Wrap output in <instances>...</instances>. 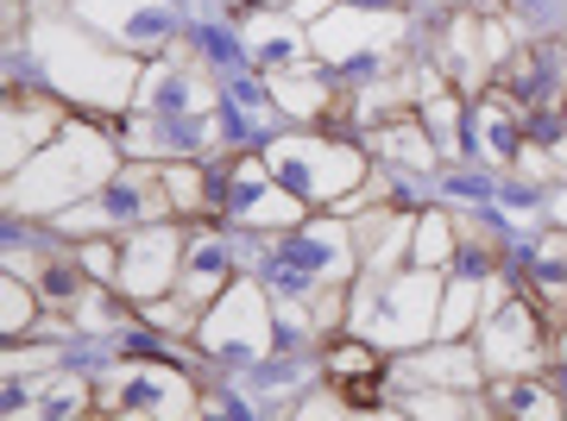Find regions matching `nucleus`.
I'll use <instances>...</instances> for the list:
<instances>
[{
    "label": "nucleus",
    "mask_w": 567,
    "mask_h": 421,
    "mask_svg": "<svg viewBox=\"0 0 567 421\" xmlns=\"http://www.w3.org/2000/svg\"><path fill=\"white\" fill-rule=\"evenodd\" d=\"M404 378L410 383H454V390H480L486 378V359H480V346H416L404 359Z\"/></svg>",
    "instance_id": "nucleus-19"
},
{
    "label": "nucleus",
    "mask_w": 567,
    "mask_h": 421,
    "mask_svg": "<svg viewBox=\"0 0 567 421\" xmlns=\"http://www.w3.org/2000/svg\"><path fill=\"white\" fill-rule=\"evenodd\" d=\"M227 208L240 214L246 227H297L303 221V196H290L278 177H271V164L259 158H234V170H227Z\"/></svg>",
    "instance_id": "nucleus-12"
},
{
    "label": "nucleus",
    "mask_w": 567,
    "mask_h": 421,
    "mask_svg": "<svg viewBox=\"0 0 567 421\" xmlns=\"http://www.w3.org/2000/svg\"><path fill=\"white\" fill-rule=\"evenodd\" d=\"M480 315H486V283H480V277L442 283V315H435V334H442V340H461Z\"/></svg>",
    "instance_id": "nucleus-24"
},
{
    "label": "nucleus",
    "mask_w": 567,
    "mask_h": 421,
    "mask_svg": "<svg viewBox=\"0 0 567 421\" xmlns=\"http://www.w3.org/2000/svg\"><path fill=\"white\" fill-rule=\"evenodd\" d=\"M435 315H442V271H423V264H404V271H360V290H353V327L379 346H416L435 334Z\"/></svg>",
    "instance_id": "nucleus-3"
},
{
    "label": "nucleus",
    "mask_w": 567,
    "mask_h": 421,
    "mask_svg": "<svg viewBox=\"0 0 567 421\" xmlns=\"http://www.w3.org/2000/svg\"><path fill=\"white\" fill-rule=\"evenodd\" d=\"M265 164H271V177L290 196L316 201V208H341L372 177L365 151L360 145H341V139H271L265 145Z\"/></svg>",
    "instance_id": "nucleus-5"
},
{
    "label": "nucleus",
    "mask_w": 567,
    "mask_h": 421,
    "mask_svg": "<svg viewBox=\"0 0 567 421\" xmlns=\"http://www.w3.org/2000/svg\"><path fill=\"white\" fill-rule=\"evenodd\" d=\"M246 44H252V57H259L271 76H278V70H303V57L316 51L297 13H252V25H246Z\"/></svg>",
    "instance_id": "nucleus-18"
},
{
    "label": "nucleus",
    "mask_w": 567,
    "mask_h": 421,
    "mask_svg": "<svg viewBox=\"0 0 567 421\" xmlns=\"http://www.w3.org/2000/svg\"><path fill=\"white\" fill-rule=\"evenodd\" d=\"M70 315H76V327H114V322H121V308H114V296H107L102 283H89Z\"/></svg>",
    "instance_id": "nucleus-32"
},
{
    "label": "nucleus",
    "mask_w": 567,
    "mask_h": 421,
    "mask_svg": "<svg viewBox=\"0 0 567 421\" xmlns=\"http://www.w3.org/2000/svg\"><path fill=\"white\" fill-rule=\"evenodd\" d=\"M164 189L177 201V214H208V208H215V182H208V170H196V164H164Z\"/></svg>",
    "instance_id": "nucleus-26"
},
{
    "label": "nucleus",
    "mask_w": 567,
    "mask_h": 421,
    "mask_svg": "<svg viewBox=\"0 0 567 421\" xmlns=\"http://www.w3.org/2000/svg\"><path fill=\"white\" fill-rule=\"evenodd\" d=\"M133 101H140V107H152V114H164V120H196V114H208V107H215V88H208V76L177 51L171 63L145 70L140 95H133Z\"/></svg>",
    "instance_id": "nucleus-15"
},
{
    "label": "nucleus",
    "mask_w": 567,
    "mask_h": 421,
    "mask_svg": "<svg viewBox=\"0 0 567 421\" xmlns=\"http://www.w3.org/2000/svg\"><path fill=\"white\" fill-rule=\"evenodd\" d=\"M76 20L107 32L126 51H164L171 44V7L164 0H76Z\"/></svg>",
    "instance_id": "nucleus-14"
},
{
    "label": "nucleus",
    "mask_w": 567,
    "mask_h": 421,
    "mask_svg": "<svg viewBox=\"0 0 567 421\" xmlns=\"http://www.w3.org/2000/svg\"><path fill=\"white\" fill-rule=\"evenodd\" d=\"M271 340H278V308L252 277H234L196 322V346L208 359H265Z\"/></svg>",
    "instance_id": "nucleus-7"
},
{
    "label": "nucleus",
    "mask_w": 567,
    "mask_h": 421,
    "mask_svg": "<svg viewBox=\"0 0 567 421\" xmlns=\"http://www.w3.org/2000/svg\"><path fill=\"white\" fill-rule=\"evenodd\" d=\"M39 57H44V76L63 101H82L95 114H121L126 101L140 95V70L126 51H107L82 32V20H51L39 25Z\"/></svg>",
    "instance_id": "nucleus-2"
},
{
    "label": "nucleus",
    "mask_w": 567,
    "mask_h": 421,
    "mask_svg": "<svg viewBox=\"0 0 567 421\" xmlns=\"http://www.w3.org/2000/svg\"><path fill=\"white\" fill-rule=\"evenodd\" d=\"M265 271L278 283V296L341 290V283H353V271H360L353 227H341V214H328V221H297L271 252H265Z\"/></svg>",
    "instance_id": "nucleus-4"
},
{
    "label": "nucleus",
    "mask_w": 567,
    "mask_h": 421,
    "mask_svg": "<svg viewBox=\"0 0 567 421\" xmlns=\"http://www.w3.org/2000/svg\"><path fill=\"white\" fill-rule=\"evenodd\" d=\"M95 409L102 415H196L203 402H196L189 378L171 365H126L121 378H107L95 390Z\"/></svg>",
    "instance_id": "nucleus-11"
},
{
    "label": "nucleus",
    "mask_w": 567,
    "mask_h": 421,
    "mask_svg": "<svg viewBox=\"0 0 567 421\" xmlns=\"http://www.w3.org/2000/svg\"><path fill=\"white\" fill-rule=\"evenodd\" d=\"M492 415H524V421H561L567 397L561 383L536 378V371H511V378L492 383Z\"/></svg>",
    "instance_id": "nucleus-20"
},
{
    "label": "nucleus",
    "mask_w": 567,
    "mask_h": 421,
    "mask_svg": "<svg viewBox=\"0 0 567 421\" xmlns=\"http://www.w3.org/2000/svg\"><path fill=\"white\" fill-rule=\"evenodd\" d=\"M271 7H284V0H271Z\"/></svg>",
    "instance_id": "nucleus-36"
},
{
    "label": "nucleus",
    "mask_w": 567,
    "mask_h": 421,
    "mask_svg": "<svg viewBox=\"0 0 567 421\" xmlns=\"http://www.w3.org/2000/svg\"><path fill=\"white\" fill-rule=\"evenodd\" d=\"M398 39H404V25H398V13H385V7H328L322 20H316V32H309L316 57L334 63V70L385 57Z\"/></svg>",
    "instance_id": "nucleus-10"
},
{
    "label": "nucleus",
    "mask_w": 567,
    "mask_h": 421,
    "mask_svg": "<svg viewBox=\"0 0 567 421\" xmlns=\"http://www.w3.org/2000/svg\"><path fill=\"white\" fill-rule=\"evenodd\" d=\"M328 7H334V0H290V13H297V20H322Z\"/></svg>",
    "instance_id": "nucleus-34"
},
{
    "label": "nucleus",
    "mask_w": 567,
    "mask_h": 421,
    "mask_svg": "<svg viewBox=\"0 0 567 421\" xmlns=\"http://www.w3.org/2000/svg\"><path fill=\"white\" fill-rule=\"evenodd\" d=\"M461 252V233H454V221H447L442 208H429V214H416V240H410V264H423V271H442L447 259Z\"/></svg>",
    "instance_id": "nucleus-25"
},
{
    "label": "nucleus",
    "mask_w": 567,
    "mask_h": 421,
    "mask_svg": "<svg viewBox=\"0 0 567 421\" xmlns=\"http://www.w3.org/2000/svg\"><path fill=\"white\" fill-rule=\"evenodd\" d=\"M555 221L567 227V189H561V196H555Z\"/></svg>",
    "instance_id": "nucleus-35"
},
{
    "label": "nucleus",
    "mask_w": 567,
    "mask_h": 421,
    "mask_svg": "<svg viewBox=\"0 0 567 421\" xmlns=\"http://www.w3.org/2000/svg\"><path fill=\"white\" fill-rule=\"evenodd\" d=\"M372 145H379V158L404 164V170H435V158H442V145H435L429 120H416V114H404V120H379L372 126Z\"/></svg>",
    "instance_id": "nucleus-23"
},
{
    "label": "nucleus",
    "mask_w": 567,
    "mask_h": 421,
    "mask_svg": "<svg viewBox=\"0 0 567 421\" xmlns=\"http://www.w3.org/2000/svg\"><path fill=\"white\" fill-rule=\"evenodd\" d=\"M423 120H429V133H435V145L454 158V151H461V107H454L447 88H429L423 95Z\"/></svg>",
    "instance_id": "nucleus-28"
},
{
    "label": "nucleus",
    "mask_w": 567,
    "mask_h": 421,
    "mask_svg": "<svg viewBox=\"0 0 567 421\" xmlns=\"http://www.w3.org/2000/svg\"><path fill=\"white\" fill-rule=\"evenodd\" d=\"M555 383H561V397H567V327H555Z\"/></svg>",
    "instance_id": "nucleus-33"
},
{
    "label": "nucleus",
    "mask_w": 567,
    "mask_h": 421,
    "mask_svg": "<svg viewBox=\"0 0 567 421\" xmlns=\"http://www.w3.org/2000/svg\"><path fill=\"white\" fill-rule=\"evenodd\" d=\"M473 145H480L498 170H505V164H517V151L529 145V114H524V101L511 95L505 82H498V88H486V95H480V107H473Z\"/></svg>",
    "instance_id": "nucleus-16"
},
{
    "label": "nucleus",
    "mask_w": 567,
    "mask_h": 421,
    "mask_svg": "<svg viewBox=\"0 0 567 421\" xmlns=\"http://www.w3.org/2000/svg\"><path fill=\"white\" fill-rule=\"evenodd\" d=\"M548 327L543 308L524 296H511L505 283H486V315H480V359H486L492 378H511V371H543L548 365Z\"/></svg>",
    "instance_id": "nucleus-8"
},
{
    "label": "nucleus",
    "mask_w": 567,
    "mask_h": 421,
    "mask_svg": "<svg viewBox=\"0 0 567 421\" xmlns=\"http://www.w3.org/2000/svg\"><path fill=\"white\" fill-rule=\"evenodd\" d=\"M0 296H7V302H0V334H7V340H20L25 327L39 322L44 296H39L25 277H13V271H7V283H0Z\"/></svg>",
    "instance_id": "nucleus-27"
},
{
    "label": "nucleus",
    "mask_w": 567,
    "mask_h": 421,
    "mask_svg": "<svg viewBox=\"0 0 567 421\" xmlns=\"http://www.w3.org/2000/svg\"><path fill=\"white\" fill-rule=\"evenodd\" d=\"M442 70L461 82V88H480V82H486L492 57H486V20H480V13H454V20H447Z\"/></svg>",
    "instance_id": "nucleus-22"
},
{
    "label": "nucleus",
    "mask_w": 567,
    "mask_h": 421,
    "mask_svg": "<svg viewBox=\"0 0 567 421\" xmlns=\"http://www.w3.org/2000/svg\"><path fill=\"white\" fill-rule=\"evenodd\" d=\"M171 214H177V201L164 189V170H152V164H121L89 201L63 208L58 227L63 233H121V227L140 233V227L171 221Z\"/></svg>",
    "instance_id": "nucleus-6"
},
{
    "label": "nucleus",
    "mask_w": 567,
    "mask_h": 421,
    "mask_svg": "<svg viewBox=\"0 0 567 421\" xmlns=\"http://www.w3.org/2000/svg\"><path fill=\"white\" fill-rule=\"evenodd\" d=\"M32 415H82V409H89V383L82 378H51V383H39V390H32Z\"/></svg>",
    "instance_id": "nucleus-29"
},
{
    "label": "nucleus",
    "mask_w": 567,
    "mask_h": 421,
    "mask_svg": "<svg viewBox=\"0 0 567 421\" xmlns=\"http://www.w3.org/2000/svg\"><path fill=\"white\" fill-rule=\"evenodd\" d=\"M183 252H189V233L171 227V221H152V227H140V233H126V245H121V296L133 302V308L171 296L177 277H183Z\"/></svg>",
    "instance_id": "nucleus-9"
},
{
    "label": "nucleus",
    "mask_w": 567,
    "mask_h": 421,
    "mask_svg": "<svg viewBox=\"0 0 567 421\" xmlns=\"http://www.w3.org/2000/svg\"><path fill=\"white\" fill-rule=\"evenodd\" d=\"M76 264H82L95 283H121V245H107V233L82 240V245H76Z\"/></svg>",
    "instance_id": "nucleus-30"
},
{
    "label": "nucleus",
    "mask_w": 567,
    "mask_h": 421,
    "mask_svg": "<svg viewBox=\"0 0 567 421\" xmlns=\"http://www.w3.org/2000/svg\"><path fill=\"white\" fill-rule=\"evenodd\" d=\"M505 88L524 101L529 120H543V114H567V51H561V44H543V39L517 44Z\"/></svg>",
    "instance_id": "nucleus-13"
},
{
    "label": "nucleus",
    "mask_w": 567,
    "mask_h": 421,
    "mask_svg": "<svg viewBox=\"0 0 567 421\" xmlns=\"http://www.w3.org/2000/svg\"><path fill=\"white\" fill-rule=\"evenodd\" d=\"M473 390H461V397H447V390H416L410 402H398L404 415H480V402H466Z\"/></svg>",
    "instance_id": "nucleus-31"
},
{
    "label": "nucleus",
    "mask_w": 567,
    "mask_h": 421,
    "mask_svg": "<svg viewBox=\"0 0 567 421\" xmlns=\"http://www.w3.org/2000/svg\"><path fill=\"white\" fill-rule=\"evenodd\" d=\"M58 133H63L58 107H51L44 95L32 101V95H20V88H13V95H7V177H13L25 158H39Z\"/></svg>",
    "instance_id": "nucleus-17"
},
{
    "label": "nucleus",
    "mask_w": 567,
    "mask_h": 421,
    "mask_svg": "<svg viewBox=\"0 0 567 421\" xmlns=\"http://www.w3.org/2000/svg\"><path fill=\"white\" fill-rule=\"evenodd\" d=\"M322 371H328V383L341 390L353 409H360L365 397H379L385 390V359L372 352L365 340H341V346H328V359H322Z\"/></svg>",
    "instance_id": "nucleus-21"
},
{
    "label": "nucleus",
    "mask_w": 567,
    "mask_h": 421,
    "mask_svg": "<svg viewBox=\"0 0 567 421\" xmlns=\"http://www.w3.org/2000/svg\"><path fill=\"white\" fill-rule=\"evenodd\" d=\"M114 170H121V145L107 139L102 126L70 120L39 158H25L20 170L7 177V208H13V214H44V221H58L63 208H76V201L95 196Z\"/></svg>",
    "instance_id": "nucleus-1"
}]
</instances>
